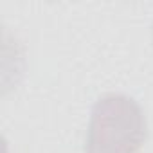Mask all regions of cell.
Segmentation results:
<instances>
[{
  "mask_svg": "<svg viewBox=\"0 0 153 153\" xmlns=\"http://www.w3.org/2000/svg\"><path fill=\"white\" fill-rule=\"evenodd\" d=\"M146 139V115L133 97L110 92L94 103L85 153H140Z\"/></svg>",
  "mask_w": 153,
  "mask_h": 153,
  "instance_id": "6da1fadb",
  "label": "cell"
}]
</instances>
